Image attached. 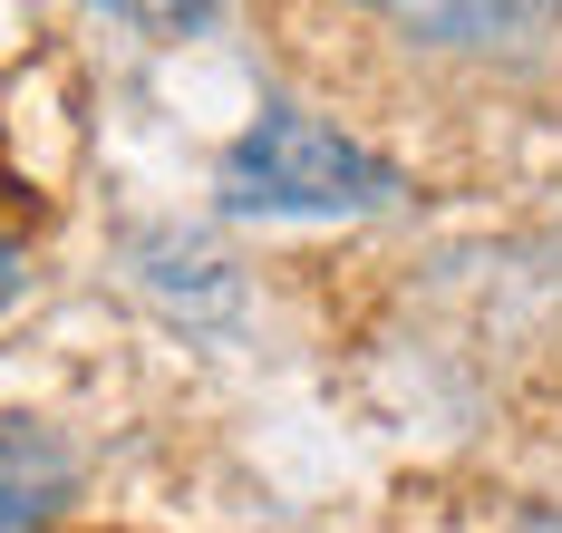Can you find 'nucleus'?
<instances>
[{"label": "nucleus", "instance_id": "f257e3e1", "mask_svg": "<svg viewBox=\"0 0 562 533\" xmlns=\"http://www.w3.org/2000/svg\"><path fill=\"white\" fill-rule=\"evenodd\" d=\"M224 194L233 214H369L397 194V175L369 146H349L339 126L301 117V107H262V126L224 166Z\"/></svg>", "mask_w": 562, "mask_h": 533}, {"label": "nucleus", "instance_id": "f03ea898", "mask_svg": "<svg viewBox=\"0 0 562 533\" xmlns=\"http://www.w3.org/2000/svg\"><path fill=\"white\" fill-rule=\"evenodd\" d=\"M68 495V456L30 417H0V533H40Z\"/></svg>", "mask_w": 562, "mask_h": 533}, {"label": "nucleus", "instance_id": "7ed1b4c3", "mask_svg": "<svg viewBox=\"0 0 562 533\" xmlns=\"http://www.w3.org/2000/svg\"><path fill=\"white\" fill-rule=\"evenodd\" d=\"M369 10H389L407 30H485V20H495L485 0H369Z\"/></svg>", "mask_w": 562, "mask_h": 533}, {"label": "nucleus", "instance_id": "20e7f679", "mask_svg": "<svg viewBox=\"0 0 562 533\" xmlns=\"http://www.w3.org/2000/svg\"><path fill=\"white\" fill-rule=\"evenodd\" d=\"M98 10H116V20H136V30H194L214 0H98Z\"/></svg>", "mask_w": 562, "mask_h": 533}, {"label": "nucleus", "instance_id": "39448f33", "mask_svg": "<svg viewBox=\"0 0 562 533\" xmlns=\"http://www.w3.org/2000/svg\"><path fill=\"white\" fill-rule=\"evenodd\" d=\"M20 272H30V262H20V252H10V242H0V300L20 292Z\"/></svg>", "mask_w": 562, "mask_h": 533}, {"label": "nucleus", "instance_id": "423d86ee", "mask_svg": "<svg viewBox=\"0 0 562 533\" xmlns=\"http://www.w3.org/2000/svg\"><path fill=\"white\" fill-rule=\"evenodd\" d=\"M485 10H495V20H505V10H543V0H485Z\"/></svg>", "mask_w": 562, "mask_h": 533}]
</instances>
